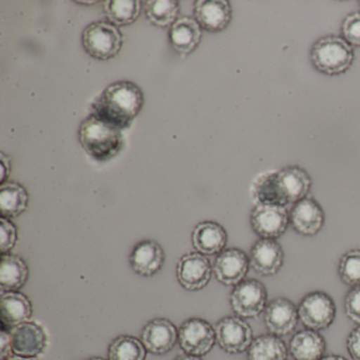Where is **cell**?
Returning <instances> with one entry per match:
<instances>
[{
	"label": "cell",
	"mask_w": 360,
	"mask_h": 360,
	"mask_svg": "<svg viewBox=\"0 0 360 360\" xmlns=\"http://www.w3.org/2000/svg\"><path fill=\"white\" fill-rule=\"evenodd\" d=\"M216 340V330L210 322L201 318L187 320L179 330V342L189 355H205L212 349Z\"/></svg>",
	"instance_id": "obj_8"
},
{
	"label": "cell",
	"mask_w": 360,
	"mask_h": 360,
	"mask_svg": "<svg viewBox=\"0 0 360 360\" xmlns=\"http://www.w3.org/2000/svg\"><path fill=\"white\" fill-rule=\"evenodd\" d=\"M145 104L143 90L134 82L117 81L105 88L91 104V115L117 129H128Z\"/></svg>",
	"instance_id": "obj_1"
},
{
	"label": "cell",
	"mask_w": 360,
	"mask_h": 360,
	"mask_svg": "<svg viewBox=\"0 0 360 360\" xmlns=\"http://www.w3.org/2000/svg\"><path fill=\"white\" fill-rule=\"evenodd\" d=\"M7 360H37L35 359L34 357H22V356H11V357L8 358Z\"/></svg>",
	"instance_id": "obj_39"
},
{
	"label": "cell",
	"mask_w": 360,
	"mask_h": 360,
	"mask_svg": "<svg viewBox=\"0 0 360 360\" xmlns=\"http://www.w3.org/2000/svg\"><path fill=\"white\" fill-rule=\"evenodd\" d=\"M82 46L94 60H106L117 58L123 48L124 37L120 28L109 22H94L82 32Z\"/></svg>",
	"instance_id": "obj_4"
},
{
	"label": "cell",
	"mask_w": 360,
	"mask_h": 360,
	"mask_svg": "<svg viewBox=\"0 0 360 360\" xmlns=\"http://www.w3.org/2000/svg\"><path fill=\"white\" fill-rule=\"evenodd\" d=\"M0 309L4 323L11 328L29 321L33 311L28 297L15 290L1 292Z\"/></svg>",
	"instance_id": "obj_23"
},
{
	"label": "cell",
	"mask_w": 360,
	"mask_h": 360,
	"mask_svg": "<svg viewBox=\"0 0 360 360\" xmlns=\"http://www.w3.org/2000/svg\"><path fill=\"white\" fill-rule=\"evenodd\" d=\"M248 360H286L288 347L285 342L273 334L261 335L252 340L248 347Z\"/></svg>",
	"instance_id": "obj_29"
},
{
	"label": "cell",
	"mask_w": 360,
	"mask_h": 360,
	"mask_svg": "<svg viewBox=\"0 0 360 360\" xmlns=\"http://www.w3.org/2000/svg\"><path fill=\"white\" fill-rule=\"evenodd\" d=\"M29 277L27 263L16 255L6 254L0 264V288L1 292L20 290Z\"/></svg>",
	"instance_id": "obj_26"
},
{
	"label": "cell",
	"mask_w": 360,
	"mask_h": 360,
	"mask_svg": "<svg viewBox=\"0 0 360 360\" xmlns=\"http://www.w3.org/2000/svg\"><path fill=\"white\" fill-rule=\"evenodd\" d=\"M216 339L218 345L229 354H239L252 345V326L241 317L229 316L216 324Z\"/></svg>",
	"instance_id": "obj_7"
},
{
	"label": "cell",
	"mask_w": 360,
	"mask_h": 360,
	"mask_svg": "<svg viewBox=\"0 0 360 360\" xmlns=\"http://www.w3.org/2000/svg\"><path fill=\"white\" fill-rule=\"evenodd\" d=\"M309 58L319 72L326 75H339L351 68L355 56L353 48L345 39L328 35L314 44Z\"/></svg>",
	"instance_id": "obj_3"
},
{
	"label": "cell",
	"mask_w": 360,
	"mask_h": 360,
	"mask_svg": "<svg viewBox=\"0 0 360 360\" xmlns=\"http://www.w3.org/2000/svg\"><path fill=\"white\" fill-rule=\"evenodd\" d=\"M290 214L285 206L256 205L250 212V225L261 239H274L285 233Z\"/></svg>",
	"instance_id": "obj_9"
},
{
	"label": "cell",
	"mask_w": 360,
	"mask_h": 360,
	"mask_svg": "<svg viewBox=\"0 0 360 360\" xmlns=\"http://www.w3.org/2000/svg\"><path fill=\"white\" fill-rule=\"evenodd\" d=\"M212 264L204 255L189 252L184 255L176 266V277L183 288L199 290L205 288L212 278Z\"/></svg>",
	"instance_id": "obj_12"
},
{
	"label": "cell",
	"mask_w": 360,
	"mask_h": 360,
	"mask_svg": "<svg viewBox=\"0 0 360 360\" xmlns=\"http://www.w3.org/2000/svg\"><path fill=\"white\" fill-rule=\"evenodd\" d=\"M193 16L202 30L210 33L224 31L233 20V8L227 0H197Z\"/></svg>",
	"instance_id": "obj_10"
},
{
	"label": "cell",
	"mask_w": 360,
	"mask_h": 360,
	"mask_svg": "<svg viewBox=\"0 0 360 360\" xmlns=\"http://www.w3.org/2000/svg\"><path fill=\"white\" fill-rule=\"evenodd\" d=\"M129 262L138 275L150 277L163 267L165 252L158 242L143 240L132 250Z\"/></svg>",
	"instance_id": "obj_19"
},
{
	"label": "cell",
	"mask_w": 360,
	"mask_h": 360,
	"mask_svg": "<svg viewBox=\"0 0 360 360\" xmlns=\"http://www.w3.org/2000/svg\"><path fill=\"white\" fill-rule=\"evenodd\" d=\"M298 314L301 322L309 330H324L334 321L336 305L330 295L317 290L303 297Z\"/></svg>",
	"instance_id": "obj_5"
},
{
	"label": "cell",
	"mask_w": 360,
	"mask_h": 360,
	"mask_svg": "<svg viewBox=\"0 0 360 360\" xmlns=\"http://www.w3.org/2000/svg\"><path fill=\"white\" fill-rule=\"evenodd\" d=\"M250 195L254 205H288L279 183L277 170H267L257 174L250 186Z\"/></svg>",
	"instance_id": "obj_22"
},
{
	"label": "cell",
	"mask_w": 360,
	"mask_h": 360,
	"mask_svg": "<svg viewBox=\"0 0 360 360\" xmlns=\"http://www.w3.org/2000/svg\"><path fill=\"white\" fill-rule=\"evenodd\" d=\"M143 7L140 0H107L103 3L107 20L117 28L134 25L140 18Z\"/></svg>",
	"instance_id": "obj_27"
},
{
	"label": "cell",
	"mask_w": 360,
	"mask_h": 360,
	"mask_svg": "<svg viewBox=\"0 0 360 360\" xmlns=\"http://www.w3.org/2000/svg\"><path fill=\"white\" fill-rule=\"evenodd\" d=\"M203 30L195 18L183 16L169 28L168 39L172 50L182 58H187L201 44Z\"/></svg>",
	"instance_id": "obj_17"
},
{
	"label": "cell",
	"mask_w": 360,
	"mask_h": 360,
	"mask_svg": "<svg viewBox=\"0 0 360 360\" xmlns=\"http://www.w3.org/2000/svg\"><path fill=\"white\" fill-rule=\"evenodd\" d=\"M266 288L256 279H244L235 285L231 294V309L241 318L260 315L266 307Z\"/></svg>",
	"instance_id": "obj_6"
},
{
	"label": "cell",
	"mask_w": 360,
	"mask_h": 360,
	"mask_svg": "<svg viewBox=\"0 0 360 360\" xmlns=\"http://www.w3.org/2000/svg\"><path fill=\"white\" fill-rule=\"evenodd\" d=\"M18 240V231L9 219H0V250L3 255L9 252Z\"/></svg>",
	"instance_id": "obj_32"
},
{
	"label": "cell",
	"mask_w": 360,
	"mask_h": 360,
	"mask_svg": "<svg viewBox=\"0 0 360 360\" xmlns=\"http://www.w3.org/2000/svg\"><path fill=\"white\" fill-rule=\"evenodd\" d=\"M13 351L12 347L11 335L6 330H1L0 334V356L1 360H7L11 357V353Z\"/></svg>",
	"instance_id": "obj_36"
},
{
	"label": "cell",
	"mask_w": 360,
	"mask_h": 360,
	"mask_svg": "<svg viewBox=\"0 0 360 360\" xmlns=\"http://www.w3.org/2000/svg\"><path fill=\"white\" fill-rule=\"evenodd\" d=\"M338 275L347 285L360 286V250H352L341 257Z\"/></svg>",
	"instance_id": "obj_31"
},
{
	"label": "cell",
	"mask_w": 360,
	"mask_h": 360,
	"mask_svg": "<svg viewBox=\"0 0 360 360\" xmlns=\"http://www.w3.org/2000/svg\"><path fill=\"white\" fill-rule=\"evenodd\" d=\"M143 5L147 20L158 28H170L180 18L179 0H147Z\"/></svg>",
	"instance_id": "obj_28"
},
{
	"label": "cell",
	"mask_w": 360,
	"mask_h": 360,
	"mask_svg": "<svg viewBox=\"0 0 360 360\" xmlns=\"http://www.w3.org/2000/svg\"><path fill=\"white\" fill-rule=\"evenodd\" d=\"M347 351L354 360H360V326L354 328L347 337Z\"/></svg>",
	"instance_id": "obj_35"
},
{
	"label": "cell",
	"mask_w": 360,
	"mask_h": 360,
	"mask_svg": "<svg viewBox=\"0 0 360 360\" xmlns=\"http://www.w3.org/2000/svg\"><path fill=\"white\" fill-rule=\"evenodd\" d=\"M77 5L94 6L98 4V1H75Z\"/></svg>",
	"instance_id": "obj_41"
},
{
	"label": "cell",
	"mask_w": 360,
	"mask_h": 360,
	"mask_svg": "<svg viewBox=\"0 0 360 360\" xmlns=\"http://www.w3.org/2000/svg\"><path fill=\"white\" fill-rule=\"evenodd\" d=\"M79 142L82 148L94 161L108 162L123 150V131L101 121L90 113L79 124Z\"/></svg>",
	"instance_id": "obj_2"
},
{
	"label": "cell",
	"mask_w": 360,
	"mask_h": 360,
	"mask_svg": "<svg viewBox=\"0 0 360 360\" xmlns=\"http://www.w3.org/2000/svg\"><path fill=\"white\" fill-rule=\"evenodd\" d=\"M359 6H360V1H359Z\"/></svg>",
	"instance_id": "obj_43"
},
{
	"label": "cell",
	"mask_w": 360,
	"mask_h": 360,
	"mask_svg": "<svg viewBox=\"0 0 360 360\" xmlns=\"http://www.w3.org/2000/svg\"><path fill=\"white\" fill-rule=\"evenodd\" d=\"M345 309L347 318L354 323L360 326V286H355L347 292L345 296Z\"/></svg>",
	"instance_id": "obj_34"
},
{
	"label": "cell",
	"mask_w": 360,
	"mask_h": 360,
	"mask_svg": "<svg viewBox=\"0 0 360 360\" xmlns=\"http://www.w3.org/2000/svg\"><path fill=\"white\" fill-rule=\"evenodd\" d=\"M11 158L5 153H0V183L8 182V178L11 174Z\"/></svg>",
	"instance_id": "obj_37"
},
{
	"label": "cell",
	"mask_w": 360,
	"mask_h": 360,
	"mask_svg": "<svg viewBox=\"0 0 360 360\" xmlns=\"http://www.w3.org/2000/svg\"><path fill=\"white\" fill-rule=\"evenodd\" d=\"M323 210L313 198H304L292 205L290 221L297 233L302 236H315L324 224Z\"/></svg>",
	"instance_id": "obj_16"
},
{
	"label": "cell",
	"mask_w": 360,
	"mask_h": 360,
	"mask_svg": "<svg viewBox=\"0 0 360 360\" xmlns=\"http://www.w3.org/2000/svg\"><path fill=\"white\" fill-rule=\"evenodd\" d=\"M29 193L20 183H4L0 186V212L4 218L20 217L28 210Z\"/></svg>",
	"instance_id": "obj_25"
},
{
	"label": "cell",
	"mask_w": 360,
	"mask_h": 360,
	"mask_svg": "<svg viewBox=\"0 0 360 360\" xmlns=\"http://www.w3.org/2000/svg\"><path fill=\"white\" fill-rule=\"evenodd\" d=\"M326 349V340L317 330H300L290 341V353L295 360H321Z\"/></svg>",
	"instance_id": "obj_24"
},
{
	"label": "cell",
	"mask_w": 360,
	"mask_h": 360,
	"mask_svg": "<svg viewBox=\"0 0 360 360\" xmlns=\"http://www.w3.org/2000/svg\"><path fill=\"white\" fill-rule=\"evenodd\" d=\"M13 352L22 357H37L45 352L48 336L45 328L34 321H27L12 328Z\"/></svg>",
	"instance_id": "obj_11"
},
{
	"label": "cell",
	"mask_w": 360,
	"mask_h": 360,
	"mask_svg": "<svg viewBox=\"0 0 360 360\" xmlns=\"http://www.w3.org/2000/svg\"><path fill=\"white\" fill-rule=\"evenodd\" d=\"M284 263V252L274 239H260L250 250V264L260 276H274Z\"/></svg>",
	"instance_id": "obj_18"
},
{
	"label": "cell",
	"mask_w": 360,
	"mask_h": 360,
	"mask_svg": "<svg viewBox=\"0 0 360 360\" xmlns=\"http://www.w3.org/2000/svg\"><path fill=\"white\" fill-rule=\"evenodd\" d=\"M174 360H202L201 358L198 357V356L189 355V354H181L178 357Z\"/></svg>",
	"instance_id": "obj_38"
},
{
	"label": "cell",
	"mask_w": 360,
	"mask_h": 360,
	"mask_svg": "<svg viewBox=\"0 0 360 360\" xmlns=\"http://www.w3.org/2000/svg\"><path fill=\"white\" fill-rule=\"evenodd\" d=\"M224 227L214 221H204L195 227L191 236L193 245L200 254L206 256L220 254L227 243Z\"/></svg>",
	"instance_id": "obj_21"
},
{
	"label": "cell",
	"mask_w": 360,
	"mask_h": 360,
	"mask_svg": "<svg viewBox=\"0 0 360 360\" xmlns=\"http://www.w3.org/2000/svg\"><path fill=\"white\" fill-rule=\"evenodd\" d=\"M321 360H347V359H345V358L342 357V356L330 355V356H326V357L322 358Z\"/></svg>",
	"instance_id": "obj_40"
},
{
	"label": "cell",
	"mask_w": 360,
	"mask_h": 360,
	"mask_svg": "<svg viewBox=\"0 0 360 360\" xmlns=\"http://www.w3.org/2000/svg\"><path fill=\"white\" fill-rule=\"evenodd\" d=\"M277 178L288 205H294L297 202L304 199L311 191V176L299 166H286L277 170Z\"/></svg>",
	"instance_id": "obj_20"
},
{
	"label": "cell",
	"mask_w": 360,
	"mask_h": 360,
	"mask_svg": "<svg viewBox=\"0 0 360 360\" xmlns=\"http://www.w3.org/2000/svg\"><path fill=\"white\" fill-rule=\"evenodd\" d=\"M88 360H106V359H103V358H100V357H96V358H91V359H88Z\"/></svg>",
	"instance_id": "obj_42"
},
{
	"label": "cell",
	"mask_w": 360,
	"mask_h": 360,
	"mask_svg": "<svg viewBox=\"0 0 360 360\" xmlns=\"http://www.w3.org/2000/svg\"><path fill=\"white\" fill-rule=\"evenodd\" d=\"M341 30L349 45L360 47V12L349 14L343 20Z\"/></svg>",
	"instance_id": "obj_33"
},
{
	"label": "cell",
	"mask_w": 360,
	"mask_h": 360,
	"mask_svg": "<svg viewBox=\"0 0 360 360\" xmlns=\"http://www.w3.org/2000/svg\"><path fill=\"white\" fill-rule=\"evenodd\" d=\"M141 340L147 351L155 355H163L174 349L178 340V330L169 320L158 318L144 326Z\"/></svg>",
	"instance_id": "obj_15"
},
{
	"label": "cell",
	"mask_w": 360,
	"mask_h": 360,
	"mask_svg": "<svg viewBox=\"0 0 360 360\" xmlns=\"http://www.w3.org/2000/svg\"><path fill=\"white\" fill-rule=\"evenodd\" d=\"M250 259L239 248H229L218 255L214 263L217 280L225 285H237L243 281L250 267Z\"/></svg>",
	"instance_id": "obj_13"
},
{
	"label": "cell",
	"mask_w": 360,
	"mask_h": 360,
	"mask_svg": "<svg viewBox=\"0 0 360 360\" xmlns=\"http://www.w3.org/2000/svg\"><path fill=\"white\" fill-rule=\"evenodd\" d=\"M299 314L296 305L288 299L279 297L269 303L264 309V323L271 334L286 336L298 323Z\"/></svg>",
	"instance_id": "obj_14"
},
{
	"label": "cell",
	"mask_w": 360,
	"mask_h": 360,
	"mask_svg": "<svg viewBox=\"0 0 360 360\" xmlns=\"http://www.w3.org/2000/svg\"><path fill=\"white\" fill-rule=\"evenodd\" d=\"M109 360H145L146 347L134 336H120L109 345Z\"/></svg>",
	"instance_id": "obj_30"
}]
</instances>
